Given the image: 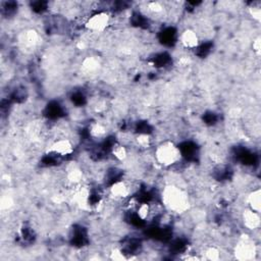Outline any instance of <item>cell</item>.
Segmentation results:
<instances>
[{
	"label": "cell",
	"instance_id": "3",
	"mask_svg": "<svg viewBox=\"0 0 261 261\" xmlns=\"http://www.w3.org/2000/svg\"><path fill=\"white\" fill-rule=\"evenodd\" d=\"M111 18L112 16L107 11H98L86 20L85 27L90 32L101 33L104 32L107 27L111 25Z\"/></svg>",
	"mask_w": 261,
	"mask_h": 261
},
{
	"label": "cell",
	"instance_id": "7",
	"mask_svg": "<svg viewBox=\"0 0 261 261\" xmlns=\"http://www.w3.org/2000/svg\"><path fill=\"white\" fill-rule=\"evenodd\" d=\"M255 246L248 240L241 241L236 247V257L240 260H250L255 255Z\"/></svg>",
	"mask_w": 261,
	"mask_h": 261
},
{
	"label": "cell",
	"instance_id": "1",
	"mask_svg": "<svg viewBox=\"0 0 261 261\" xmlns=\"http://www.w3.org/2000/svg\"><path fill=\"white\" fill-rule=\"evenodd\" d=\"M162 203L170 211L183 213L189 209L188 194L178 186H167L162 192Z\"/></svg>",
	"mask_w": 261,
	"mask_h": 261
},
{
	"label": "cell",
	"instance_id": "8",
	"mask_svg": "<svg viewBox=\"0 0 261 261\" xmlns=\"http://www.w3.org/2000/svg\"><path fill=\"white\" fill-rule=\"evenodd\" d=\"M243 223L244 226L251 231H254L260 226V216L258 212H255L251 209H247L243 213Z\"/></svg>",
	"mask_w": 261,
	"mask_h": 261
},
{
	"label": "cell",
	"instance_id": "12",
	"mask_svg": "<svg viewBox=\"0 0 261 261\" xmlns=\"http://www.w3.org/2000/svg\"><path fill=\"white\" fill-rule=\"evenodd\" d=\"M205 255H206L207 259H211V260H217V259H220V257H221L220 251L217 250L216 248H213V247L208 248L205 251Z\"/></svg>",
	"mask_w": 261,
	"mask_h": 261
},
{
	"label": "cell",
	"instance_id": "14",
	"mask_svg": "<svg viewBox=\"0 0 261 261\" xmlns=\"http://www.w3.org/2000/svg\"><path fill=\"white\" fill-rule=\"evenodd\" d=\"M260 47H261L260 46V38H257L253 43V49H254V51L256 52L257 55L260 54Z\"/></svg>",
	"mask_w": 261,
	"mask_h": 261
},
{
	"label": "cell",
	"instance_id": "2",
	"mask_svg": "<svg viewBox=\"0 0 261 261\" xmlns=\"http://www.w3.org/2000/svg\"><path fill=\"white\" fill-rule=\"evenodd\" d=\"M156 161L163 166H172L178 164L183 155L180 147L171 142H164L160 144L154 152Z\"/></svg>",
	"mask_w": 261,
	"mask_h": 261
},
{
	"label": "cell",
	"instance_id": "10",
	"mask_svg": "<svg viewBox=\"0 0 261 261\" xmlns=\"http://www.w3.org/2000/svg\"><path fill=\"white\" fill-rule=\"evenodd\" d=\"M112 154L119 161H124L128 157V150L123 144L117 143L112 146Z\"/></svg>",
	"mask_w": 261,
	"mask_h": 261
},
{
	"label": "cell",
	"instance_id": "13",
	"mask_svg": "<svg viewBox=\"0 0 261 261\" xmlns=\"http://www.w3.org/2000/svg\"><path fill=\"white\" fill-rule=\"evenodd\" d=\"M250 13L253 16L254 19L256 20H260V16H261V9L260 6H255L253 5V7H250Z\"/></svg>",
	"mask_w": 261,
	"mask_h": 261
},
{
	"label": "cell",
	"instance_id": "6",
	"mask_svg": "<svg viewBox=\"0 0 261 261\" xmlns=\"http://www.w3.org/2000/svg\"><path fill=\"white\" fill-rule=\"evenodd\" d=\"M180 42L182 45L190 50L198 48L200 45V39L198 34L192 29H186L180 36Z\"/></svg>",
	"mask_w": 261,
	"mask_h": 261
},
{
	"label": "cell",
	"instance_id": "9",
	"mask_svg": "<svg viewBox=\"0 0 261 261\" xmlns=\"http://www.w3.org/2000/svg\"><path fill=\"white\" fill-rule=\"evenodd\" d=\"M247 203L249 206V209L260 213V206H261V200H260V189L257 188L249 193L247 197Z\"/></svg>",
	"mask_w": 261,
	"mask_h": 261
},
{
	"label": "cell",
	"instance_id": "5",
	"mask_svg": "<svg viewBox=\"0 0 261 261\" xmlns=\"http://www.w3.org/2000/svg\"><path fill=\"white\" fill-rule=\"evenodd\" d=\"M110 194L115 200H125L129 199L132 195V190L128 183L123 180H119L113 183L110 188Z\"/></svg>",
	"mask_w": 261,
	"mask_h": 261
},
{
	"label": "cell",
	"instance_id": "4",
	"mask_svg": "<svg viewBox=\"0 0 261 261\" xmlns=\"http://www.w3.org/2000/svg\"><path fill=\"white\" fill-rule=\"evenodd\" d=\"M74 144L73 142L68 138H60L58 140H55L48 150L50 154H53L57 157H65L70 156L74 153Z\"/></svg>",
	"mask_w": 261,
	"mask_h": 261
},
{
	"label": "cell",
	"instance_id": "11",
	"mask_svg": "<svg viewBox=\"0 0 261 261\" xmlns=\"http://www.w3.org/2000/svg\"><path fill=\"white\" fill-rule=\"evenodd\" d=\"M151 141L152 139L149 134H139L136 138V143L141 148H148L151 145Z\"/></svg>",
	"mask_w": 261,
	"mask_h": 261
}]
</instances>
